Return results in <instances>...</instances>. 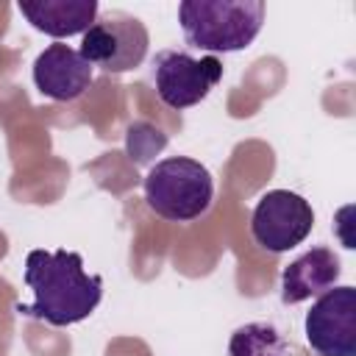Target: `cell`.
Masks as SVG:
<instances>
[{
  "mask_svg": "<svg viewBox=\"0 0 356 356\" xmlns=\"http://www.w3.org/2000/svg\"><path fill=\"white\" fill-rule=\"evenodd\" d=\"M92 78H95V67L81 56V50H75L64 42L47 44L33 61L36 89L44 97L58 100V103L78 100L89 89Z\"/></svg>",
  "mask_w": 356,
  "mask_h": 356,
  "instance_id": "obj_8",
  "label": "cell"
},
{
  "mask_svg": "<svg viewBox=\"0 0 356 356\" xmlns=\"http://www.w3.org/2000/svg\"><path fill=\"white\" fill-rule=\"evenodd\" d=\"M303 334L317 356H356V289H325L306 312Z\"/></svg>",
  "mask_w": 356,
  "mask_h": 356,
  "instance_id": "obj_7",
  "label": "cell"
},
{
  "mask_svg": "<svg viewBox=\"0 0 356 356\" xmlns=\"http://www.w3.org/2000/svg\"><path fill=\"white\" fill-rule=\"evenodd\" d=\"M19 14L53 39L86 33L97 19V0H19Z\"/></svg>",
  "mask_w": 356,
  "mask_h": 356,
  "instance_id": "obj_10",
  "label": "cell"
},
{
  "mask_svg": "<svg viewBox=\"0 0 356 356\" xmlns=\"http://www.w3.org/2000/svg\"><path fill=\"white\" fill-rule=\"evenodd\" d=\"M178 22L189 47L206 53H236L253 44L264 25L261 0H184Z\"/></svg>",
  "mask_w": 356,
  "mask_h": 356,
  "instance_id": "obj_2",
  "label": "cell"
},
{
  "mask_svg": "<svg viewBox=\"0 0 356 356\" xmlns=\"http://www.w3.org/2000/svg\"><path fill=\"white\" fill-rule=\"evenodd\" d=\"M150 33L145 22L125 11H106L100 14L81 42V56L106 72H128L139 67L147 56Z\"/></svg>",
  "mask_w": 356,
  "mask_h": 356,
  "instance_id": "obj_4",
  "label": "cell"
},
{
  "mask_svg": "<svg viewBox=\"0 0 356 356\" xmlns=\"http://www.w3.org/2000/svg\"><path fill=\"white\" fill-rule=\"evenodd\" d=\"M222 78V61L217 56H189L186 50H161L153 61L156 95L164 106L181 111L197 106Z\"/></svg>",
  "mask_w": 356,
  "mask_h": 356,
  "instance_id": "obj_6",
  "label": "cell"
},
{
  "mask_svg": "<svg viewBox=\"0 0 356 356\" xmlns=\"http://www.w3.org/2000/svg\"><path fill=\"white\" fill-rule=\"evenodd\" d=\"M228 356H289L284 334L273 323H245L228 339Z\"/></svg>",
  "mask_w": 356,
  "mask_h": 356,
  "instance_id": "obj_11",
  "label": "cell"
},
{
  "mask_svg": "<svg viewBox=\"0 0 356 356\" xmlns=\"http://www.w3.org/2000/svg\"><path fill=\"white\" fill-rule=\"evenodd\" d=\"M342 273L339 256L325 248L317 245L306 253H300L295 261H289L281 273V300L286 306H295L300 300H309L312 295H323L325 289H331L337 284Z\"/></svg>",
  "mask_w": 356,
  "mask_h": 356,
  "instance_id": "obj_9",
  "label": "cell"
},
{
  "mask_svg": "<svg viewBox=\"0 0 356 356\" xmlns=\"http://www.w3.org/2000/svg\"><path fill=\"white\" fill-rule=\"evenodd\" d=\"M314 228L312 203L289 189H270L259 197L250 214L253 242L270 253H286L298 248Z\"/></svg>",
  "mask_w": 356,
  "mask_h": 356,
  "instance_id": "obj_5",
  "label": "cell"
},
{
  "mask_svg": "<svg viewBox=\"0 0 356 356\" xmlns=\"http://www.w3.org/2000/svg\"><path fill=\"white\" fill-rule=\"evenodd\" d=\"M22 278L25 286L33 292V300L17 303V312L44 320L56 328L86 320L103 298V278L86 273L83 256L67 248L31 250L25 256Z\"/></svg>",
  "mask_w": 356,
  "mask_h": 356,
  "instance_id": "obj_1",
  "label": "cell"
},
{
  "mask_svg": "<svg viewBox=\"0 0 356 356\" xmlns=\"http://www.w3.org/2000/svg\"><path fill=\"white\" fill-rule=\"evenodd\" d=\"M167 147V134L147 120H136L125 131V153L134 164H147Z\"/></svg>",
  "mask_w": 356,
  "mask_h": 356,
  "instance_id": "obj_12",
  "label": "cell"
},
{
  "mask_svg": "<svg viewBox=\"0 0 356 356\" xmlns=\"http://www.w3.org/2000/svg\"><path fill=\"white\" fill-rule=\"evenodd\" d=\"M145 200L150 211L170 222H192L209 211L214 197L211 172L189 156L156 161L145 175Z\"/></svg>",
  "mask_w": 356,
  "mask_h": 356,
  "instance_id": "obj_3",
  "label": "cell"
}]
</instances>
